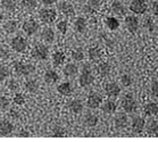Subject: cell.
I'll return each instance as SVG.
<instances>
[{"mask_svg": "<svg viewBox=\"0 0 158 142\" xmlns=\"http://www.w3.org/2000/svg\"><path fill=\"white\" fill-rule=\"evenodd\" d=\"M94 82V75L92 73V68H91V66L89 64H84L79 77L80 85L83 86V88H86V86H90Z\"/></svg>", "mask_w": 158, "mask_h": 142, "instance_id": "obj_1", "label": "cell"}, {"mask_svg": "<svg viewBox=\"0 0 158 142\" xmlns=\"http://www.w3.org/2000/svg\"><path fill=\"white\" fill-rule=\"evenodd\" d=\"M13 67H14L15 73L19 76H30L35 72V67L32 64L25 63V61H14L13 63Z\"/></svg>", "mask_w": 158, "mask_h": 142, "instance_id": "obj_2", "label": "cell"}, {"mask_svg": "<svg viewBox=\"0 0 158 142\" xmlns=\"http://www.w3.org/2000/svg\"><path fill=\"white\" fill-rule=\"evenodd\" d=\"M31 56L35 61H47L49 58V49L44 44L38 43L31 50Z\"/></svg>", "mask_w": 158, "mask_h": 142, "instance_id": "obj_3", "label": "cell"}, {"mask_svg": "<svg viewBox=\"0 0 158 142\" xmlns=\"http://www.w3.org/2000/svg\"><path fill=\"white\" fill-rule=\"evenodd\" d=\"M29 42L27 39L22 36H16L10 40V48L16 52H24L27 49Z\"/></svg>", "mask_w": 158, "mask_h": 142, "instance_id": "obj_4", "label": "cell"}, {"mask_svg": "<svg viewBox=\"0 0 158 142\" xmlns=\"http://www.w3.org/2000/svg\"><path fill=\"white\" fill-rule=\"evenodd\" d=\"M39 18L40 21L46 24H51L57 18V11L55 10L54 8H42L39 11Z\"/></svg>", "mask_w": 158, "mask_h": 142, "instance_id": "obj_5", "label": "cell"}, {"mask_svg": "<svg viewBox=\"0 0 158 142\" xmlns=\"http://www.w3.org/2000/svg\"><path fill=\"white\" fill-rule=\"evenodd\" d=\"M121 106H122L123 110L126 114L134 113L138 109L137 100L134 99V97L132 94H126V96H124V98L122 99V102H121Z\"/></svg>", "mask_w": 158, "mask_h": 142, "instance_id": "obj_6", "label": "cell"}, {"mask_svg": "<svg viewBox=\"0 0 158 142\" xmlns=\"http://www.w3.org/2000/svg\"><path fill=\"white\" fill-rule=\"evenodd\" d=\"M130 11L135 15H142L148 10V5L146 0H132L129 6Z\"/></svg>", "mask_w": 158, "mask_h": 142, "instance_id": "obj_7", "label": "cell"}, {"mask_svg": "<svg viewBox=\"0 0 158 142\" xmlns=\"http://www.w3.org/2000/svg\"><path fill=\"white\" fill-rule=\"evenodd\" d=\"M22 30H23V32L25 33L27 36H32L38 32V30H39V23L35 19H33V18L26 19L22 24Z\"/></svg>", "mask_w": 158, "mask_h": 142, "instance_id": "obj_8", "label": "cell"}, {"mask_svg": "<svg viewBox=\"0 0 158 142\" xmlns=\"http://www.w3.org/2000/svg\"><path fill=\"white\" fill-rule=\"evenodd\" d=\"M86 107L89 108V109H97L99 107L101 106V103H102V98L99 93L97 92H91L88 96L86 98Z\"/></svg>", "mask_w": 158, "mask_h": 142, "instance_id": "obj_9", "label": "cell"}, {"mask_svg": "<svg viewBox=\"0 0 158 142\" xmlns=\"http://www.w3.org/2000/svg\"><path fill=\"white\" fill-rule=\"evenodd\" d=\"M124 24H125L126 28L129 30V32L134 34V33H137L138 30H139L140 22H139V18H138L137 16L129 15V16H126L125 19H124Z\"/></svg>", "mask_w": 158, "mask_h": 142, "instance_id": "obj_10", "label": "cell"}, {"mask_svg": "<svg viewBox=\"0 0 158 142\" xmlns=\"http://www.w3.org/2000/svg\"><path fill=\"white\" fill-rule=\"evenodd\" d=\"M105 92L109 98H117L121 93V86L116 82H108L105 85Z\"/></svg>", "mask_w": 158, "mask_h": 142, "instance_id": "obj_11", "label": "cell"}, {"mask_svg": "<svg viewBox=\"0 0 158 142\" xmlns=\"http://www.w3.org/2000/svg\"><path fill=\"white\" fill-rule=\"evenodd\" d=\"M144 126H146V121H144L143 117H141V116H133L132 119H131V128H132L133 132L141 133L144 130Z\"/></svg>", "mask_w": 158, "mask_h": 142, "instance_id": "obj_12", "label": "cell"}, {"mask_svg": "<svg viewBox=\"0 0 158 142\" xmlns=\"http://www.w3.org/2000/svg\"><path fill=\"white\" fill-rule=\"evenodd\" d=\"M15 130L14 124L9 119H1L0 121V135L1 136H8L10 135Z\"/></svg>", "mask_w": 158, "mask_h": 142, "instance_id": "obj_13", "label": "cell"}, {"mask_svg": "<svg viewBox=\"0 0 158 142\" xmlns=\"http://www.w3.org/2000/svg\"><path fill=\"white\" fill-rule=\"evenodd\" d=\"M63 74L65 77L69 78H74L76 75L79 74V67L77 65L74 63H67L63 68Z\"/></svg>", "mask_w": 158, "mask_h": 142, "instance_id": "obj_14", "label": "cell"}, {"mask_svg": "<svg viewBox=\"0 0 158 142\" xmlns=\"http://www.w3.org/2000/svg\"><path fill=\"white\" fill-rule=\"evenodd\" d=\"M57 91L59 94L64 97H69L72 96L73 91H74V88L71 82L66 81V82H61L60 84L57 85Z\"/></svg>", "mask_w": 158, "mask_h": 142, "instance_id": "obj_15", "label": "cell"}, {"mask_svg": "<svg viewBox=\"0 0 158 142\" xmlns=\"http://www.w3.org/2000/svg\"><path fill=\"white\" fill-rule=\"evenodd\" d=\"M114 124L117 128H125L129 125V117L126 113H117L114 117Z\"/></svg>", "mask_w": 158, "mask_h": 142, "instance_id": "obj_16", "label": "cell"}, {"mask_svg": "<svg viewBox=\"0 0 158 142\" xmlns=\"http://www.w3.org/2000/svg\"><path fill=\"white\" fill-rule=\"evenodd\" d=\"M57 9L58 11H60L61 14L66 15V16L74 15V7L69 1H59V2H57Z\"/></svg>", "mask_w": 158, "mask_h": 142, "instance_id": "obj_17", "label": "cell"}, {"mask_svg": "<svg viewBox=\"0 0 158 142\" xmlns=\"http://www.w3.org/2000/svg\"><path fill=\"white\" fill-rule=\"evenodd\" d=\"M43 80L44 82L49 85H54L56 84L58 81H59V75L56 71L54 69H48V71L44 72L43 74Z\"/></svg>", "mask_w": 158, "mask_h": 142, "instance_id": "obj_18", "label": "cell"}, {"mask_svg": "<svg viewBox=\"0 0 158 142\" xmlns=\"http://www.w3.org/2000/svg\"><path fill=\"white\" fill-rule=\"evenodd\" d=\"M40 36L46 43H52L56 39V33H55L54 28L51 27H44Z\"/></svg>", "mask_w": 158, "mask_h": 142, "instance_id": "obj_19", "label": "cell"}, {"mask_svg": "<svg viewBox=\"0 0 158 142\" xmlns=\"http://www.w3.org/2000/svg\"><path fill=\"white\" fill-rule=\"evenodd\" d=\"M101 110L104 111L105 114H107V115H111V114H114L117 109V103L114 101V100H106V101H102L101 103Z\"/></svg>", "mask_w": 158, "mask_h": 142, "instance_id": "obj_20", "label": "cell"}, {"mask_svg": "<svg viewBox=\"0 0 158 142\" xmlns=\"http://www.w3.org/2000/svg\"><path fill=\"white\" fill-rule=\"evenodd\" d=\"M110 9H111V13L117 15V16H125V14H126L125 6H124L121 1H118V0H115V1L111 4Z\"/></svg>", "mask_w": 158, "mask_h": 142, "instance_id": "obj_21", "label": "cell"}, {"mask_svg": "<svg viewBox=\"0 0 158 142\" xmlns=\"http://www.w3.org/2000/svg\"><path fill=\"white\" fill-rule=\"evenodd\" d=\"M84 105H83L82 100L80 99H73L69 102V109L73 114H81L83 111Z\"/></svg>", "mask_w": 158, "mask_h": 142, "instance_id": "obj_22", "label": "cell"}, {"mask_svg": "<svg viewBox=\"0 0 158 142\" xmlns=\"http://www.w3.org/2000/svg\"><path fill=\"white\" fill-rule=\"evenodd\" d=\"M143 113L146 116H156L158 114V103L150 101L143 106Z\"/></svg>", "mask_w": 158, "mask_h": 142, "instance_id": "obj_23", "label": "cell"}, {"mask_svg": "<svg viewBox=\"0 0 158 142\" xmlns=\"http://www.w3.org/2000/svg\"><path fill=\"white\" fill-rule=\"evenodd\" d=\"M24 88L27 92L30 93H35L39 90V82L35 78H27L24 82Z\"/></svg>", "mask_w": 158, "mask_h": 142, "instance_id": "obj_24", "label": "cell"}, {"mask_svg": "<svg viewBox=\"0 0 158 142\" xmlns=\"http://www.w3.org/2000/svg\"><path fill=\"white\" fill-rule=\"evenodd\" d=\"M88 56H89V59L92 61H98L101 59L102 57V50L98 47H91L88 50Z\"/></svg>", "mask_w": 158, "mask_h": 142, "instance_id": "obj_25", "label": "cell"}, {"mask_svg": "<svg viewBox=\"0 0 158 142\" xmlns=\"http://www.w3.org/2000/svg\"><path fill=\"white\" fill-rule=\"evenodd\" d=\"M105 25L107 26L109 31H116V30H118L121 23H119L118 18L114 17V16H109V17L105 18Z\"/></svg>", "mask_w": 158, "mask_h": 142, "instance_id": "obj_26", "label": "cell"}, {"mask_svg": "<svg viewBox=\"0 0 158 142\" xmlns=\"http://www.w3.org/2000/svg\"><path fill=\"white\" fill-rule=\"evenodd\" d=\"M18 26L19 25H18V22L16 19H9V21H7L5 23L2 28H4V31L7 34H13V33H15L17 31Z\"/></svg>", "mask_w": 158, "mask_h": 142, "instance_id": "obj_27", "label": "cell"}, {"mask_svg": "<svg viewBox=\"0 0 158 142\" xmlns=\"http://www.w3.org/2000/svg\"><path fill=\"white\" fill-rule=\"evenodd\" d=\"M83 122H84V124L86 126H89V127H94L96 125L98 124V122H99V118L96 114L94 113H86L84 118H83Z\"/></svg>", "mask_w": 158, "mask_h": 142, "instance_id": "obj_28", "label": "cell"}, {"mask_svg": "<svg viewBox=\"0 0 158 142\" xmlns=\"http://www.w3.org/2000/svg\"><path fill=\"white\" fill-rule=\"evenodd\" d=\"M100 7V1L99 0H90L86 2V5L84 6V13L85 14H94V11L98 10V8Z\"/></svg>", "mask_w": 158, "mask_h": 142, "instance_id": "obj_29", "label": "cell"}, {"mask_svg": "<svg viewBox=\"0 0 158 142\" xmlns=\"http://www.w3.org/2000/svg\"><path fill=\"white\" fill-rule=\"evenodd\" d=\"M65 61H66V56H65L64 52L56 51V52L52 53V64H54L55 67H60L61 65L65 63Z\"/></svg>", "mask_w": 158, "mask_h": 142, "instance_id": "obj_30", "label": "cell"}, {"mask_svg": "<svg viewBox=\"0 0 158 142\" xmlns=\"http://www.w3.org/2000/svg\"><path fill=\"white\" fill-rule=\"evenodd\" d=\"M86 19L84 17H76L74 22V28L77 33H84L86 31Z\"/></svg>", "mask_w": 158, "mask_h": 142, "instance_id": "obj_31", "label": "cell"}, {"mask_svg": "<svg viewBox=\"0 0 158 142\" xmlns=\"http://www.w3.org/2000/svg\"><path fill=\"white\" fill-rule=\"evenodd\" d=\"M18 1L17 0H1V6L5 10L7 11H15L17 8Z\"/></svg>", "mask_w": 158, "mask_h": 142, "instance_id": "obj_32", "label": "cell"}, {"mask_svg": "<svg viewBox=\"0 0 158 142\" xmlns=\"http://www.w3.org/2000/svg\"><path fill=\"white\" fill-rule=\"evenodd\" d=\"M147 132L150 135L158 136V119H150L147 123Z\"/></svg>", "mask_w": 158, "mask_h": 142, "instance_id": "obj_33", "label": "cell"}, {"mask_svg": "<svg viewBox=\"0 0 158 142\" xmlns=\"http://www.w3.org/2000/svg\"><path fill=\"white\" fill-rule=\"evenodd\" d=\"M110 71H111V67L108 63H100V64L98 65V73L102 77H106L107 75H109Z\"/></svg>", "mask_w": 158, "mask_h": 142, "instance_id": "obj_34", "label": "cell"}, {"mask_svg": "<svg viewBox=\"0 0 158 142\" xmlns=\"http://www.w3.org/2000/svg\"><path fill=\"white\" fill-rule=\"evenodd\" d=\"M13 102H14V105H16V106H23V105L26 102L25 94L21 92L15 93V96L13 97Z\"/></svg>", "mask_w": 158, "mask_h": 142, "instance_id": "obj_35", "label": "cell"}, {"mask_svg": "<svg viewBox=\"0 0 158 142\" xmlns=\"http://www.w3.org/2000/svg\"><path fill=\"white\" fill-rule=\"evenodd\" d=\"M21 4L26 10H34L38 6V0H22Z\"/></svg>", "mask_w": 158, "mask_h": 142, "instance_id": "obj_36", "label": "cell"}, {"mask_svg": "<svg viewBox=\"0 0 158 142\" xmlns=\"http://www.w3.org/2000/svg\"><path fill=\"white\" fill-rule=\"evenodd\" d=\"M119 82H121V84H122L123 86H125V88H129V86H131V85H132L133 78H132V76H131L130 74H127V73H124V74L121 75Z\"/></svg>", "mask_w": 158, "mask_h": 142, "instance_id": "obj_37", "label": "cell"}, {"mask_svg": "<svg viewBox=\"0 0 158 142\" xmlns=\"http://www.w3.org/2000/svg\"><path fill=\"white\" fill-rule=\"evenodd\" d=\"M56 28H57L58 32L60 33V34H66L67 30H69V22L66 21V19H61V21L57 22Z\"/></svg>", "mask_w": 158, "mask_h": 142, "instance_id": "obj_38", "label": "cell"}, {"mask_svg": "<svg viewBox=\"0 0 158 142\" xmlns=\"http://www.w3.org/2000/svg\"><path fill=\"white\" fill-rule=\"evenodd\" d=\"M10 75V71L9 68L4 64H0V82L6 81Z\"/></svg>", "mask_w": 158, "mask_h": 142, "instance_id": "obj_39", "label": "cell"}, {"mask_svg": "<svg viewBox=\"0 0 158 142\" xmlns=\"http://www.w3.org/2000/svg\"><path fill=\"white\" fill-rule=\"evenodd\" d=\"M71 56H72V59L75 61H82L84 59V52L82 51V49L80 48H76L71 52Z\"/></svg>", "mask_w": 158, "mask_h": 142, "instance_id": "obj_40", "label": "cell"}, {"mask_svg": "<svg viewBox=\"0 0 158 142\" xmlns=\"http://www.w3.org/2000/svg\"><path fill=\"white\" fill-rule=\"evenodd\" d=\"M19 86H21V84H19V82L16 80V78H9L7 82V88L10 91H13V92H17L18 90H19Z\"/></svg>", "mask_w": 158, "mask_h": 142, "instance_id": "obj_41", "label": "cell"}, {"mask_svg": "<svg viewBox=\"0 0 158 142\" xmlns=\"http://www.w3.org/2000/svg\"><path fill=\"white\" fill-rule=\"evenodd\" d=\"M10 106V100L6 96H0V109L7 110Z\"/></svg>", "mask_w": 158, "mask_h": 142, "instance_id": "obj_42", "label": "cell"}, {"mask_svg": "<svg viewBox=\"0 0 158 142\" xmlns=\"http://www.w3.org/2000/svg\"><path fill=\"white\" fill-rule=\"evenodd\" d=\"M52 135L55 138H63L65 135V130L60 126H55L54 131H52Z\"/></svg>", "mask_w": 158, "mask_h": 142, "instance_id": "obj_43", "label": "cell"}, {"mask_svg": "<svg viewBox=\"0 0 158 142\" xmlns=\"http://www.w3.org/2000/svg\"><path fill=\"white\" fill-rule=\"evenodd\" d=\"M144 26H146L150 32H152L155 28V23H154V21H152V18L151 17L146 18V19H144Z\"/></svg>", "mask_w": 158, "mask_h": 142, "instance_id": "obj_44", "label": "cell"}, {"mask_svg": "<svg viewBox=\"0 0 158 142\" xmlns=\"http://www.w3.org/2000/svg\"><path fill=\"white\" fill-rule=\"evenodd\" d=\"M8 57H9V51L5 49L4 47H0V61L7 59Z\"/></svg>", "mask_w": 158, "mask_h": 142, "instance_id": "obj_45", "label": "cell"}, {"mask_svg": "<svg viewBox=\"0 0 158 142\" xmlns=\"http://www.w3.org/2000/svg\"><path fill=\"white\" fill-rule=\"evenodd\" d=\"M151 93H152V96L157 97L158 98V80L157 81H154L151 83Z\"/></svg>", "mask_w": 158, "mask_h": 142, "instance_id": "obj_46", "label": "cell"}, {"mask_svg": "<svg viewBox=\"0 0 158 142\" xmlns=\"http://www.w3.org/2000/svg\"><path fill=\"white\" fill-rule=\"evenodd\" d=\"M9 116H10V118H13V119H18V118H19V113H18V110H16V109H10L9 110Z\"/></svg>", "mask_w": 158, "mask_h": 142, "instance_id": "obj_47", "label": "cell"}, {"mask_svg": "<svg viewBox=\"0 0 158 142\" xmlns=\"http://www.w3.org/2000/svg\"><path fill=\"white\" fill-rule=\"evenodd\" d=\"M41 2H42V5H44V6H52V5L57 4L58 0H41Z\"/></svg>", "mask_w": 158, "mask_h": 142, "instance_id": "obj_48", "label": "cell"}, {"mask_svg": "<svg viewBox=\"0 0 158 142\" xmlns=\"http://www.w3.org/2000/svg\"><path fill=\"white\" fill-rule=\"evenodd\" d=\"M151 10H152V14L158 16V1H155L152 6H151Z\"/></svg>", "mask_w": 158, "mask_h": 142, "instance_id": "obj_49", "label": "cell"}, {"mask_svg": "<svg viewBox=\"0 0 158 142\" xmlns=\"http://www.w3.org/2000/svg\"><path fill=\"white\" fill-rule=\"evenodd\" d=\"M17 135H18V136H29L30 133H29V132H25L24 130H21V132H19Z\"/></svg>", "mask_w": 158, "mask_h": 142, "instance_id": "obj_50", "label": "cell"}, {"mask_svg": "<svg viewBox=\"0 0 158 142\" xmlns=\"http://www.w3.org/2000/svg\"><path fill=\"white\" fill-rule=\"evenodd\" d=\"M4 17H5V16H4V13H2V11L0 10V22H1L2 19H4Z\"/></svg>", "mask_w": 158, "mask_h": 142, "instance_id": "obj_51", "label": "cell"}, {"mask_svg": "<svg viewBox=\"0 0 158 142\" xmlns=\"http://www.w3.org/2000/svg\"><path fill=\"white\" fill-rule=\"evenodd\" d=\"M157 44H158V38H157Z\"/></svg>", "mask_w": 158, "mask_h": 142, "instance_id": "obj_52", "label": "cell"}]
</instances>
